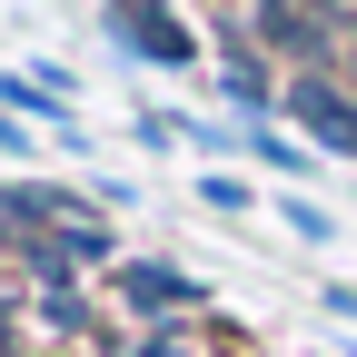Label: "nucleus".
Returning <instances> with one entry per match:
<instances>
[{
    "label": "nucleus",
    "mask_w": 357,
    "mask_h": 357,
    "mask_svg": "<svg viewBox=\"0 0 357 357\" xmlns=\"http://www.w3.org/2000/svg\"><path fill=\"white\" fill-rule=\"evenodd\" d=\"M229 100H238V109H248V119H258V109H268V100H278V89H268V70H248V60H238V70H229Z\"/></svg>",
    "instance_id": "423d86ee"
},
{
    "label": "nucleus",
    "mask_w": 357,
    "mask_h": 357,
    "mask_svg": "<svg viewBox=\"0 0 357 357\" xmlns=\"http://www.w3.org/2000/svg\"><path fill=\"white\" fill-rule=\"evenodd\" d=\"M100 30L109 40H139V60H189V20H169V10H109Z\"/></svg>",
    "instance_id": "20e7f679"
},
{
    "label": "nucleus",
    "mask_w": 357,
    "mask_h": 357,
    "mask_svg": "<svg viewBox=\"0 0 357 357\" xmlns=\"http://www.w3.org/2000/svg\"><path fill=\"white\" fill-rule=\"evenodd\" d=\"M129 307H139V318H178V307H199V278L189 268H169V258H139V268H119L109 278Z\"/></svg>",
    "instance_id": "7ed1b4c3"
},
{
    "label": "nucleus",
    "mask_w": 357,
    "mask_h": 357,
    "mask_svg": "<svg viewBox=\"0 0 357 357\" xmlns=\"http://www.w3.org/2000/svg\"><path fill=\"white\" fill-rule=\"evenodd\" d=\"M129 357H199V347H189V337H169V328H159V337H139V347H129Z\"/></svg>",
    "instance_id": "6e6552de"
},
{
    "label": "nucleus",
    "mask_w": 357,
    "mask_h": 357,
    "mask_svg": "<svg viewBox=\"0 0 357 357\" xmlns=\"http://www.w3.org/2000/svg\"><path fill=\"white\" fill-rule=\"evenodd\" d=\"M347 70H357V50H347Z\"/></svg>",
    "instance_id": "9d476101"
},
{
    "label": "nucleus",
    "mask_w": 357,
    "mask_h": 357,
    "mask_svg": "<svg viewBox=\"0 0 357 357\" xmlns=\"http://www.w3.org/2000/svg\"><path fill=\"white\" fill-rule=\"evenodd\" d=\"M229 30H248V40H288V50H307V60H337V10H238Z\"/></svg>",
    "instance_id": "f03ea898"
},
{
    "label": "nucleus",
    "mask_w": 357,
    "mask_h": 357,
    "mask_svg": "<svg viewBox=\"0 0 357 357\" xmlns=\"http://www.w3.org/2000/svg\"><path fill=\"white\" fill-rule=\"evenodd\" d=\"M0 357H30V337H20V298L0 288Z\"/></svg>",
    "instance_id": "0eeeda50"
},
{
    "label": "nucleus",
    "mask_w": 357,
    "mask_h": 357,
    "mask_svg": "<svg viewBox=\"0 0 357 357\" xmlns=\"http://www.w3.org/2000/svg\"><path fill=\"white\" fill-rule=\"evenodd\" d=\"M0 149H30V129H10V119H0Z\"/></svg>",
    "instance_id": "1a4fd4ad"
},
{
    "label": "nucleus",
    "mask_w": 357,
    "mask_h": 357,
    "mask_svg": "<svg viewBox=\"0 0 357 357\" xmlns=\"http://www.w3.org/2000/svg\"><path fill=\"white\" fill-rule=\"evenodd\" d=\"M288 109L307 119V139H318V149L357 159V89H328V70H307V79L288 89Z\"/></svg>",
    "instance_id": "f257e3e1"
},
{
    "label": "nucleus",
    "mask_w": 357,
    "mask_h": 357,
    "mask_svg": "<svg viewBox=\"0 0 357 357\" xmlns=\"http://www.w3.org/2000/svg\"><path fill=\"white\" fill-rule=\"evenodd\" d=\"M0 100H10V109H40V119H60V109H70V100H60V89H50V79H20V70H10V79H0Z\"/></svg>",
    "instance_id": "39448f33"
}]
</instances>
